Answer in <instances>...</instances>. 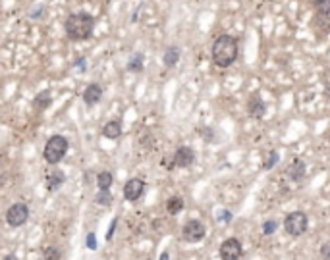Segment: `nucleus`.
I'll return each mask as SVG.
<instances>
[{"instance_id":"ddd939ff","label":"nucleus","mask_w":330,"mask_h":260,"mask_svg":"<svg viewBox=\"0 0 330 260\" xmlns=\"http://www.w3.org/2000/svg\"><path fill=\"white\" fill-rule=\"evenodd\" d=\"M66 181V175L60 172V170H52L48 175H47V185H48V191H58Z\"/></svg>"},{"instance_id":"5701e85b","label":"nucleus","mask_w":330,"mask_h":260,"mask_svg":"<svg viewBox=\"0 0 330 260\" xmlns=\"http://www.w3.org/2000/svg\"><path fill=\"white\" fill-rule=\"evenodd\" d=\"M278 158H280V156H278V152H276V151H272V152L266 156V160H264L263 168H264V170H270V168H274V164L278 162Z\"/></svg>"},{"instance_id":"4be33fe9","label":"nucleus","mask_w":330,"mask_h":260,"mask_svg":"<svg viewBox=\"0 0 330 260\" xmlns=\"http://www.w3.org/2000/svg\"><path fill=\"white\" fill-rule=\"evenodd\" d=\"M45 255V260H60V249L58 247H47L43 251Z\"/></svg>"},{"instance_id":"aec40b11","label":"nucleus","mask_w":330,"mask_h":260,"mask_svg":"<svg viewBox=\"0 0 330 260\" xmlns=\"http://www.w3.org/2000/svg\"><path fill=\"white\" fill-rule=\"evenodd\" d=\"M128 69H130V71H133V73H139V71H143V54H141V52L133 54L132 58H130V62H128Z\"/></svg>"},{"instance_id":"6ab92c4d","label":"nucleus","mask_w":330,"mask_h":260,"mask_svg":"<svg viewBox=\"0 0 330 260\" xmlns=\"http://www.w3.org/2000/svg\"><path fill=\"white\" fill-rule=\"evenodd\" d=\"M112 183H114V175L110 172H100L99 175H97V185L102 191H108L112 187Z\"/></svg>"},{"instance_id":"423d86ee","label":"nucleus","mask_w":330,"mask_h":260,"mask_svg":"<svg viewBox=\"0 0 330 260\" xmlns=\"http://www.w3.org/2000/svg\"><path fill=\"white\" fill-rule=\"evenodd\" d=\"M27 218H29V208H27V204H24V202L12 204V206L8 208V212H6V222H8V226H12V228L24 226V224L27 222Z\"/></svg>"},{"instance_id":"7c9ffc66","label":"nucleus","mask_w":330,"mask_h":260,"mask_svg":"<svg viewBox=\"0 0 330 260\" xmlns=\"http://www.w3.org/2000/svg\"><path fill=\"white\" fill-rule=\"evenodd\" d=\"M170 259V255H168V253H163V255H161V260H168Z\"/></svg>"},{"instance_id":"b1692460","label":"nucleus","mask_w":330,"mask_h":260,"mask_svg":"<svg viewBox=\"0 0 330 260\" xmlns=\"http://www.w3.org/2000/svg\"><path fill=\"white\" fill-rule=\"evenodd\" d=\"M278 228V222L276 220H268V222H264L263 224V233L264 235H270V233H274Z\"/></svg>"},{"instance_id":"2f4dec72","label":"nucleus","mask_w":330,"mask_h":260,"mask_svg":"<svg viewBox=\"0 0 330 260\" xmlns=\"http://www.w3.org/2000/svg\"><path fill=\"white\" fill-rule=\"evenodd\" d=\"M4 260H18V259L14 255H8V257H4Z\"/></svg>"},{"instance_id":"dca6fc26","label":"nucleus","mask_w":330,"mask_h":260,"mask_svg":"<svg viewBox=\"0 0 330 260\" xmlns=\"http://www.w3.org/2000/svg\"><path fill=\"white\" fill-rule=\"evenodd\" d=\"M180 60V48L178 46H168L165 50V56H163V62L166 67H174Z\"/></svg>"},{"instance_id":"a878e982","label":"nucleus","mask_w":330,"mask_h":260,"mask_svg":"<svg viewBox=\"0 0 330 260\" xmlns=\"http://www.w3.org/2000/svg\"><path fill=\"white\" fill-rule=\"evenodd\" d=\"M116 226H118V218H114V220H112V224H110V229H108V233H106V241H110V239L114 237Z\"/></svg>"},{"instance_id":"9d476101","label":"nucleus","mask_w":330,"mask_h":260,"mask_svg":"<svg viewBox=\"0 0 330 260\" xmlns=\"http://www.w3.org/2000/svg\"><path fill=\"white\" fill-rule=\"evenodd\" d=\"M264 112H266V104L263 102V98L259 93H253L249 100H247V114L251 116V118H255V120H259V118H263Z\"/></svg>"},{"instance_id":"f257e3e1","label":"nucleus","mask_w":330,"mask_h":260,"mask_svg":"<svg viewBox=\"0 0 330 260\" xmlns=\"http://www.w3.org/2000/svg\"><path fill=\"white\" fill-rule=\"evenodd\" d=\"M95 18L89 12H75L66 18L64 29L70 41H87L93 35Z\"/></svg>"},{"instance_id":"c756f323","label":"nucleus","mask_w":330,"mask_h":260,"mask_svg":"<svg viewBox=\"0 0 330 260\" xmlns=\"http://www.w3.org/2000/svg\"><path fill=\"white\" fill-rule=\"evenodd\" d=\"M73 65H79V67H81V69L85 71V58H77V60H75V64H73Z\"/></svg>"},{"instance_id":"412c9836","label":"nucleus","mask_w":330,"mask_h":260,"mask_svg":"<svg viewBox=\"0 0 330 260\" xmlns=\"http://www.w3.org/2000/svg\"><path fill=\"white\" fill-rule=\"evenodd\" d=\"M95 202H97V204H102V206H110V204H112L110 189H108V191H102V189H99V193H97V196H95Z\"/></svg>"},{"instance_id":"4468645a","label":"nucleus","mask_w":330,"mask_h":260,"mask_svg":"<svg viewBox=\"0 0 330 260\" xmlns=\"http://www.w3.org/2000/svg\"><path fill=\"white\" fill-rule=\"evenodd\" d=\"M102 135H104L106 139H112V141L120 139V135H122V124H120L118 120L108 122V124L102 128Z\"/></svg>"},{"instance_id":"393cba45","label":"nucleus","mask_w":330,"mask_h":260,"mask_svg":"<svg viewBox=\"0 0 330 260\" xmlns=\"http://www.w3.org/2000/svg\"><path fill=\"white\" fill-rule=\"evenodd\" d=\"M87 249H91V251H95V249H97V235H95L93 231L87 235Z\"/></svg>"},{"instance_id":"9b49d317","label":"nucleus","mask_w":330,"mask_h":260,"mask_svg":"<svg viewBox=\"0 0 330 260\" xmlns=\"http://www.w3.org/2000/svg\"><path fill=\"white\" fill-rule=\"evenodd\" d=\"M193 160H195L193 149H189V147L176 149V152H174V166H178V168H189L193 164Z\"/></svg>"},{"instance_id":"c85d7f7f","label":"nucleus","mask_w":330,"mask_h":260,"mask_svg":"<svg viewBox=\"0 0 330 260\" xmlns=\"http://www.w3.org/2000/svg\"><path fill=\"white\" fill-rule=\"evenodd\" d=\"M218 220H220V222H222V220H224V222H230V220H232V212H230V210H224V212H220Z\"/></svg>"},{"instance_id":"bb28decb","label":"nucleus","mask_w":330,"mask_h":260,"mask_svg":"<svg viewBox=\"0 0 330 260\" xmlns=\"http://www.w3.org/2000/svg\"><path fill=\"white\" fill-rule=\"evenodd\" d=\"M321 257H323V260H330V243H325L321 247Z\"/></svg>"},{"instance_id":"2eb2a0df","label":"nucleus","mask_w":330,"mask_h":260,"mask_svg":"<svg viewBox=\"0 0 330 260\" xmlns=\"http://www.w3.org/2000/svg\"><path fill=\"white\" fill-rule=\"evenodd\" d=\"M303 175H305V162L296 158L288 168V177L292 181H299V179H303Z\"/></svg>"},{"instance_id":"0eeeda50","label":"nucleus","mask_w":330,"mask_h":260,"mask_svg":"<svg viewBox=\"0 0 330 260\" xmlns=\"http://www.w3.org/2000/svg\"><path fill=\"white\" fill-rule=\"evenodd\" d=\"M205 226H203V222H199V220H189L184 229H182V235H184V239L188 241V243H199L203 237H205Z\"/></svg>"},{"instance_id":"6e6552de","label":"nucleus","mask_w":330,"mask_h":260,"mask_svg":"<svg viewBox=\"0 0 330 260\" xmlns=\"http://www.w3.org/2000/svg\"><path fill=\"white\" fill-rule=\"evenodd\" d=\"M243 255V249H241V243L237 239H226L222 245H220V259L222 260H239Z\"/></svg>"},{"instance_id":"a211bd4d","label":"nucleus","mask_w":330,"mask_h":260,"mask_svg":"<svg viewBox=\"0 0 330 260\" xmlns=\"http://www.w3.org/2000/svg\"><path fill=\"white\" fill-rule=\"evenodd\" d=\"M166 210H168V214H178V212H182L184 210V198L182 196H170L168 198V202H166Z\"/></svg>"},{"instance_id":"cd10ccee","label":"nucleus","mask_w":330,"mask_h":260,"mask_svg":"<svg viewBox=\"0 0 330 260\" xmlns=\"http://www.w3.org/2000/svg\"><path fill=\"white\" fill-rule=\"evenodd\" d=\"M43 12H45V6H37L33 12H29V16H31L33 20H37V18H41V14H43Z\"/></svg>"},{"instance_id":"7ed1b4c3","label":"nucleus","mask_w":330,"mask_h":260,"mask_svg":"<svg viewBox=\"0 0 330 260\" xmlns=\"http://www.w3.org/2000/svg\"><path fill=\"white\" fill-rule=\"evenodd\" d=\"M68 149H70V143H68L66 137H62V135H52V137L47 141V145H45L43 158L47 160V164L56 166V164L62 162V158L66 156Z\"/></svg>"},{"instance_id":"f8f14e48","label":"nucleus","mask_w":330,"mask_h":260,"mask_svg":"<svg viewBox=\"0 0 330 260\" xmlns=\"http://www.w3.org/2000/svg\"><path fill=\"white\" fill-rule=\"evenodd\" d=\"M100 98H102V87L97 85V83L87 85V89L83 91V102L87 106H95V104L100 102Z\"/></svg>"},{"instance_id":"39448f33","label":"nucleus","mask_w":330,"mask_h":260,"mask_svg":"<svg viewBox=\"0 0 330 260\" xmlns=\"http://www.w3.org/2000/svg\"><path fill=\"white\" fill-rule=\"evenodd\" d=\"M307 226H309V222H307V216H305L303 212H292V214H288L286 220H284V229H286L292 237L303 235V233L307 231Z\"/></svg>"},{"instance_id":"20e7f679","label":"nucleus","mask_w":330,"mask_h":260,"mask_svg":"<svg viewBox=\"0 0 330 260\" xmlns=\"http://www.w3.org/2000/svg\"><path fill=\"white\" fill-rule=\"evenodd\" d=\"M313 6H315V16H313L311 27L313 31L325 35L330 31V0H313Z\"/></svg>"},{"instance_id":"f3484780","label":"nucleus","mask_w":330,"mask_h":260,"mask_svg":"<svg viewBox=\"0 0 330 260\" xmlns=\"http://www.w3.org/2000/svg\"><path fill=\"white\" fill-rule=\"evenodd\" d=\"M50 104H52V97H50V93H48V91H43V93H39V95L33 98V108L35 110H47Z\"/></svg>"},{"instance_id":"1a4fd4ad","label":"nucleus","mask_w":330,"mask_h":260,"mask_svg":"<svg viewBox=\"0 0 330 260\" xmlns=\"http://www.w3.org/2000/svg\"><path fill=\"white\" fill-rule=\"evenodd\" d=\"M143 191H145V181H143V179H137V177L130 179V181L124 185V196H126V200H130V202L139 200L141 195H143Z\"/></svg>"},{"instance_id":"f03ea898","label":"nucleus","mask_w":330,"mask_h":260,"mask_svg":"<svg viewBox=\"0 0 330 260\" xmlns=\"http://www.w3.org/2000/svg\"><path fill=\"white\" fill-rule=\"evenodd\" d=\"M237 58V41L232 35H220L212 44V62L218 67H230Z\"/></svg>"}]
</instances>
